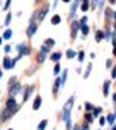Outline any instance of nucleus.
<instances>
[{"instance_id":"f257e3e1","label":"nucleus","mask_w":116,"mask_h":130,"mask_svg":"<svg viewBox=\"0 0 116 130\" xmlns=\"http://www.w3.org/2000/svg\"><path fill=\"white\" fill-rule=\"evenodd\" d=\"M73 104H74V97L71 96V97L67 100V103L65 104L63 110H62V117H63V121L66 122V129H67V130H70V129H71V122H70L71 116H70V113H71Z\"/></svg>"},{"instance_id":"f03ea898","label":"nucleus","mask_w":116,"mask_h":130,"mask_svg":"<svg viewBox=\"0 0 116 130\" xmlns=\"http://www.w3.org/2000/svg\"><path fill=\"white\" fill-rule=\"evenodd\" d=\"M7 108L13 110V112L17 110V104H16V100H15L13 97H9L8 100H7Z\"/></svg>"},{"instance_id":"7ed1b4c3","label":"nucleus","mask_w":116,"mask_h":130,"mask_svg":"<svg viewBox=\"0 0 116 130\" xmlns=\"http://www.w3.org/2000/svg\"><path fill=\"white\" fill-rule=\"evenodd\" d=\"M78 29H79V24L76 21H73V24H71V40H75Z\"/></svg>"},{"instance_id":"20e7f679","label":"nucleus","mask_w":116,"mask_h":130,"mask_svg":"<svg viewBox=\"0 0 116 130\" xmlns=\"http://www.w3.org/2000/svg\"><path fill=\"white\" fill-rule=\"evenodd\" d=\"M36 30H37V24H34V22H30V25L27 30V36L28 37H32L34 33H36Z\"/></svg>"},{"instance_id":"39448f33","label":"nucleus","mask_w":116,"mask_h":130,"mask_svg":"<svg viewBox=\"0 0 116 130\" xmlns=\"http://www.w3.org/2000/svg\"><path fill=\"white\" fill-rule=\"evenodd\" d=\"M20 89H21V86H20L19 83H16L15 86H12V87L9 88V95H11V96H15L16 93L20 92Z\"/></svg>"},{"instance_id":"423d86ee","label":"nucleus","mask_w":116,"mask_h":130,"mask_svg":"<svg viewBox=\"0 0 116 130\" xmlns=\"http://www.w3.org/2000/svg\"><path fill=\"white\" fill-rule=\"evenodd\" d=\"M3 67L5 68V70H9V68H12V67H13L12 60H11L8 57H5V58L3 59Z\"/></svg>"},{"instance_id":"0eeeda50","label":"nucleus","mask_w":116,"mask_h":130,"mask_svg":"<svg viewBox=\"0 0 116 130\" xmlns=\"http://www.w3.org/2000/svg\"><path fill=\"white\" fill-rule=\"evenodd\" d=\"M41 104H42V99L40 96H37L34 99V103H33V110H38V109H40Z\"/></svg>"},{"instance_id":"6e6552de","label":"nucleus","mask_w":116,"mask_h":130,"mask_svg":"<svg viewBox=\"0 0 116 130\" xmlns=\"http://www.w3.org/2000/svg\"><path fill=\"white\" fill-rule=\"evenodd\" d=\"M48 11H49V5H45L44 8H42V11L40 12V14H38V20L42 21L45 19V16H46V13H48Z\"/></svg>"},{"instance_id":"1a4fd4ad","label":"nucleus","mask_w":116,"mask_h":130,"mask_svg":"<svg viewBox=\"0 0 116 130\" xmlns=\"http://www.w3.org/2000/svg\"><path fill=\"white\" fill-rule=\"evenodd\" d=\"M78 3H79V0H74V3L71 5V11H70V16L71 17L75 16V9H76V7H78Z\"/></svg>"},{"instance_id":"9d476101","label":"nucleus","mask_w":116,"mask_h":130,"mask_svg":"<svg viewBox=\"0 0 116 130\" xmlns=\"http://www.w3.org/2000/svg\"><path fill=\"white\" fill-rule=\"evenodd\" d=\"M13 113H15L13 110H11V109H8V108H7V109L4 110V113H3V120H8V118L12 116Z\"/></svg>"},{"instance_id":"9b49d317","label":"nucleus","mask_w":116,"mask_h":130,"mask_svg":"<svg viewBox=\"0 0 116 130\" xmlns=\"http://www.w3.org/2000/svg\"><path fill=\"white\" fill-rule=\"evenodd\" d=\"M59 86H61V78H57V79H56V83H54V88H53V92H54V93L58 92Z\"/></svg>"},{"instance_id":"f8f14e48","label":"nucleus","mask_w":116,"mask_h":130,"mask_svg":"<svg viewBox=\"0 0 116 130\" xmlns=\"http://www.w3.org/2000/svg\"><path fill=\"white\" fill-rule=\"evenodd\" d=\"M61 57H62V54H61V53H54V54H51L50 59L54 60V62H58V60L61 59Z\"/></svg>"},{"instance_id":"ddd939ff","label":"nucleus","mask_w":116,"mask_h":130,"mask_svg":"<svg viewBox=\"0 0 116 130\" xmlns=\"http://www.w3.org/2000/svg\"><path fill=\"white\" fill-rule=\"evenodd\" d=\"M46 125H48V121H46V120H42V121L40 122V124H38V126H37V130H45Z\"/></svg>"},{"instance_id":"4468645a","label":"nucleus","mask_w":116,"mask_h":130,"mask_svg":"<svg viewBox=\"0 0 116 130\" xmlns=\"http://www.w3.org/2000/svg\"><path fill=\"white\" fill-rule=\"evenodd\" d=\"M11 37H12V30L11 29H7L5 32H4V34H3V38H4V40H9Z\"/></svg>"},{"instance_id":"2eb2a0df","label":"nucleus","mask_w":116,"mask_h":130,"mask_svg":"<svg viewBox=\"0 0 116 130\" xmlns=\"http://www.w3.org/2000/svg\"><path fill=\"white\" fill-rule=\"evenodd\" d=\"M81 29H82V33L86 36L88 34V26L86 25V22H83V24H81Z\"/></svg>"},{"instance_id":"dca6fc26","label":"nucleus","mask_w":116,"mask_h":130,"mask_svg":"<svg viewBox=\"0 0 116 130\" xmlns=\"http://www.w3.org/2000/svg\"><path fill=\"white\" fill-rule=\"evenodd\" d=\"M95 38H96V41H98V42H99V41H102L103 38H104V33L102 32V30H98V32H96V37H95Z\"/></svg>"},{"instance_id":"f3484780","label":"nucleus","mask_w":116,"mask_h":130,"mask_svg":"<svg viewBox=\"0 0 116 130\" xmlns=\"http://www.w3.org/2000/svg\"><path fill=\"white\" fill-rule=\"evenodd\" d=\"M59 22H61V16L56 14V16L51 19V24H53V25H57V24H59Z\"/></svg>"},{"instance_id":"a211bd4d","label":"nucleus","mask_w":116,"mask_h":130,"mask_svg":"<svg viewBox=\"0 0 116 130\" xmlns=\"http://www.w3.org/2000/svg\"><path fill=\"white\" fill-rule=\"evenodd\" d=\"M45 57H46V55H45V53H42V51H41L40 54L37 55V62H40V63H42L44 60H45Z\"/></svg>"},{"instance_id":"6ab92c4d","label":"nucleus","mask_w":116,"mask_h":130,"mask_svg":"<svg viewBox=\"0 0 116 130\" xmlns=\"http://www.w3.org/2000/svg\"><path fill=\"white\" fill-rule=\"evenodd\" d=\"M66 55H67V58H69V59H71V58H74V57H75V51H74V50H71V49H69V50L66 51Z\"/></svg>"},{"instance_id":"aec40b11","label":"nucleus","mask_w":116,"mask_h":130,"mask_svg":"<svg viewBox=\"0 0 116 130\" xmlns=\"http://www.w3.org/2000/svg\"><path fill=\"white\" fill-rule=\"evenodd\" d=\"M66 76H67V70H65L62 72V78H61V86H63L65 82H66Z\"/></svg>"},{"instance_id":"412c9836","label":"nucleus","mask_w":116,"mask_h":130,"mask_svg":"<svg viewBox=\"0 0 116 130\" xmlns=\"http://www.w3.org/2000/svg\"><path fill=\"white\" fill-rule=\"evenodd\" d=\"M32 91H33V88H32V87H29V88L27 89V92H25V96H24V101H27V100H28V96H29L30 93H32Z\"/></svg>"},{"instance_id":"4be33fe9","label":"nucleus","mask_w":116,"mask_h":130,"mask_svg":"<svg viewBox=\"0 0 116 130\" xmlns=\"http://www.w3.org/2000/svg\"><path fill=\"white\" fill-rule=\"evenodd\" d=\"M108 88H110V82H104V91L103 92H104L106 96L108 95Z\"/></svg>"},{"instance_id":"5701e85b","label":"nucleus","mask_w":116,"mask_h":130,"mask_svg":"<svg viewBox=\"0 0 116 130\" xmlns=\"http://www.w3.org/2000/svg\"><path fill=\"white\" fill-rule=\"evenodd\" d=\"M49 50H50V46H48V45H42V46H41V51L45 53V54H46V53H49Z\"/></svg>"},{"instance_id":"b1692460","label":"nucleus","mask_w":116,"mask_h":130,"mask_svg":"<svg viewBox=\"0 0 116 130\" xmlns=\"http://www.w3.org/2000/svg\"><path fill=\"white\" fill-rule=\"evenodd\" d=\"M107 121L110 122V124H113V121H115V114H108V117H107Z\"/></svg>"},{"instance_id":"393cba45","label":"nucleus","mask_w":116,"mask_h":130,"mask_svg":"<svg viewBox=\"0 0 116 130\" xmlns=\"http://www.w3.org/2000/svg\"><path fill=\"white\" fill-rule=\"evenodd\" d=\"M54 43H56V41H54V40H51V38H48V40H46V41H45V45H49V46H50V47L53 46V45H54Z\"/></svg>"},{"instance_id":"a878e982","label":"nucleus","mask_w":116,"mask_h":130,"mask_svg":"<svg viewBox=\"0 0 116 130\" xmlns=\"http://www.w3.org/2000/svg\"><path fill=\"white\" fill-rule=\"evenodd\" d=\"M11 19H12L11 13H8V14H7V17H5V22H4V25L8 26V25H9V22H11Z\"/></svg>"},{"instance_id":"bb28decb","label":"nucleus","mask_w":116,"mask_h":130,"mask_svg":"<svg viewBox=\"0 0 116 130\" xmlns=\"http://www.w3.org/2000/svg\"><path fill=\"white\" fill-rule=\"evenodd\" d=\"M81 8H82V11H83V12H86V11L88 9V4H87V2H84V0H83V4H82Z\"/></svg>"},{"instance_id":"cd10ccee","label":"nucleus","mask_w":116,"mask_h":130,"mask_svg":"<svg viewBox=\"0 0 116 130\" xmlns=\"http://www.w3.org/2000/svg\"><path fill=\"white\" fill-rule=\"evenodd\" d=\"M91 67H92V64H88V66H87V70H86V72H84V79L88 78V74H90V71H91Z\"/></svg>"},{"instance_id":"c85d7f7f","label":"nucleus","mask_w":116,"mask_h":130,"mask_svg":"<svg viewBox=\"0 0 116 130\" xmlns=\"http://www.w3.org/2000/svg\"><path fill=\"white\" fill-rule=\"evenodd\" d=\"M84 118L87 120V122H92V114H90V113H86V114H84Z\"/></svg>"},{"instance_id":"c756f323","label":"nucleus","mask_w":116,"mask_h":130,"mask_svg":"<svg viewBox=\"0 0 116 130\" xmlns=\"http://www.w3.org/2000/svg\"><path fill=\"white\" fill-rule=\"evenodd\" d=\"M15 84H16V76H12V79L9 80V84H8V86L12 87V86H15Z\"/></svg>"},{"instance_id":"7c9ffc66","label":"nucleus","mask_w":116,"mask_h":130,"mask_svg":"<svg viewBox=\"0 0 116 130\" xmlns=\"http://www.w3.org/2000/svg\"><path fill=\"white\" fill-rule=\"evenodd\" d=\"M83 59H84V53H83V51H81L79 54H78V60H79V62H82Z\"/></svg>"},{"instance_id":"2f4dec72","label":"nucleus","mask_w":116,"mask_h":130,"mask_svg":"<svg viewBox=\"0 0 116 130\" xmlns=\"http://www.w3.org/2000/svg\"><path fill=\"white\" fill-rule=\"evenodd\" d=\"M59 67H61V66H59L58 63H57L56 66H54V74H56V75H57V74L59 72Z\"/></svg>"},{"instance_id":"473e14b6","label":"nucleus","mask_w":116,"mask_h":130,"mask_svg":"<svg viewBox=\"0 0 116 130\" xmlns=\"http://www.w3.org/2000/svg\"><path fill=\"white\" fill-rule=\"evenodd\" d=\"M11 2H12V0H7V2H5V5H4V11H7V9H8V7L11 5Z\"/></svg>"},{"instance_id":"72a5a7b5","label":"nucleus","mask_w":116,"mask_h":130,"mask_svg":"<svg viewBox=\"0 0 116 130\" xmlns=\"http://www.w3.org/2000/svg\"><path fill=\"white\" fill-rule=\"evenodd\" d=\"M86 109L90 112V110H92V109H94V108H92V105L90 104V103H86Z\"/></svg>"},{"instance_id":"f704fd0d","label":"nucleus","mask_w":116,"mask_h":130,"mask_svg":"<svg viewBox=\"0 0 116 130\" xmlns=\"http://www.w3.org/2000/svg\"><path fill=\"white\" fill-rule=\"evenodd\" d=\"M100 110H102L100 108H95V109H94V116H98V114L100 113Z\"/></svg>"},{"instance_id":"c9c22d12","label":"nucleus","mask_w":116,"mask_h":130,"mask_svg":"<svg viewBox=\"0 0 116 130\" xmlns=\"http://www.w3.org/2000/svg\"><path fill=\"white\" fill-rule=\"evenodd\" d=\"M106 120H107V118H104V117L100 118V121H99V122H100V125H104V124H106Z\"/></svg>"},{"instance_id":"e433bc0d","label":"nucleus","mask_w":116,"mask_h":130,"mask_svg":"<svg viewBox=\"0 0 116 130\" xmlns=\"http://www.w3.org/2000/svg\"><path fill=\"white\" fill-rule=\"evenodd\" d=\"M112 78H116V67H113L112 70Z\"/></svg>"},{"instance_id":"4c0bfd02","label":"nucleus","mask_w":116,"mask_h":130,"mask_svg":"<svg viewBox=\"0 0 116 130\" xmlns=\"http://www.w3.org/2000/svg\"><path fill=\"white\" fill-rule=\"evenodd\" d=\"M4 51H5V53H9V51H11V47H9V46H5V47H4Z\"/></svg>"},{"instance_id":"58836bf2","label":"nucleus","mask_w":116,"mask_h":130,"mask_svg":"<svg viewBox=\"0 0 116 130\" xmlns=\"http://www.w3.org/2000/svg\"><path fill=\"white\" fill-rule=\"evenodd\" d=\"M96 2H98V0H92V8H95V7H96Z\"/></svg>"},{"instance_id":"ea45409f","label":"nucleus","mask_w":116,"mask_h":130,"mask_svg":"<svg viewBox=\"0 0 116 130\" xmlns=\"http://www.w3.org/2000/svg\"><path fill=\"white\" fill-rule=\"evenodd\" d=\"M81 130H88V126H87V125H83Z\"/></svg>"},{"instance_id":"a19ab883","label":"nucleus","mask_w":116,"mask_h":130,"mask_svg":"<svg viewBox=\"0 0 116 130\" xmlns=\"http://www.w3.org/2000/svg\"><path fill=\"white\" fill-rule=\"evenodd\" d=\"M111 64H112V62H111V59H108V60H107V66H108V67H110Z\"/></svg>"},{"instance_id":"79ce46f5","label":"nucleus","mask_w":116,"mask_h":130,"mask_svg":"<svg viewBox=\"0 0 116 130\" xmlns=\"http://www.w3.org/2000/svg\"><path fill=\"white\" fill-rule=\"evenodd\" d=\"M112 43H113V46L116 47V38H112Z\"/></svg>"},{"instance_id":"37998d69","label":"nucleus","mask_w":116,"mask_h":130,"mask_svg":"<svg viewBox=\"0 0 116 130\" xmlns=\"http://www.w3.org/2000/svg\"><path fill=\"white\" fill-rule=\"evenodd\" d=\"M73 130H79V126H78V125H76V126H74V129H73Z\"/></svg>"},{"instance_id":"c03bdc74","label":"nucleus","mask_w":116,"mask_h":130,"mask_svg":"<svg viewBox=\"0 0 116 130\" xmlns=\"http://www.w3.org/2000/svg\"><path fill=\"white\" fill-rule=\"evenodd\" d=\"M115 2H116V0H110V3H111V4H115Z\"/></svg>"},{"instance_id":"a18cd8bd","label":"nucleus","mask_w":116,"mask_h":130,"mask_svg":"<svg viewBox=\"0 0 116 130\" xmlns=\"http://www.w3.org/2000/svg\"><path fill=\"white\" fill-rule=\"evenodd\" d=\"M113 19L116 20V12H113Z\"/></svg>"},{"instance_id":"49530a36","label":"nucleus","mask_w":116,"mask_h":130,"mask_svg":"<svg viewBox=\"0 0 116 130\" xmlns=\"http://www.w3.org/2000/svg\"><path fill=\"white\" fill-rule=\"evenodd\" d=\"M113 101H116V93L113 95Z\"/></svg>"},{"instance_id":"de8ad7c7","label":"nucleus","mask_w":116,"mask_h":130,"mask_svg":"<svg viewBox=\"0 0 116 130\" xmlns=\"http://www.w3.org/2000/svg\"><path fill=\"white\" fill-rule=\"evenodd\" d=\"M113 54H115V55H116V47H115V49H113Z\"/></svg>"},{"instance_id":"09e8293b","label":"nucleus","mask_w":116,"mask_h":130,"mask_svg":"<svg viewBox=\"0 0 116 130\" xmlns=\"http://www.w3.org/2000/svg\"><path fill=\"white\" fill-rule=\"evenodd\" d=\"M63 2H65V3H69V2H70V0H63Z\"/></svg>"},{"instance_id":"8fccbe9b","label":"nucleus","mask_w":116,"mask_h":130,"mask_svg":"<svg viewBox=\"0 0 116 130\" xmlns=\"http://www.w3.org/2000/svg\"><path fill=\"white\" fill-rule=\"evenodd\" d=\"M112 130H116V126H113V129H112Z\"/></svg>"},{"instance_id":"3c124183","label":"nucleus","mask_w":116,"mask_h":130,"mask_svg":"<svg viewBox=\"0 0 116 130\" xmlns=\"http://www.w3.org/2000/svg\"><path fill=\"white\" fill-rule=\"evenodd\" d=\"M0 43H2V37H0Z\"/></svg>"},{"instance_id":"603ef678","label":"nucleus","mask_w":116,"mask_h":130,"mask_svg":"<svg viewBox=\"0 0 116 130\" xmlns=\"http://www.w3.org/2000/svg\"><path fill=\"white\" fill-rule=\"evenodd\" d=\"M0 78H2V71H0Z\"/></svg>"},{"instance_id":"864d4df0","label":"nucleus","mask_w":116,"mask_h":130,"mask_svg":"<svg viewBox=\"0 0 116 130\" xmlns=\"http://www.w3.org/2000/svg\"><path fill=\"white\" fill-rule=\"evenodd\" d=\"M115 30H116V24H115Z\"/></svg>"},{"instance_id":"5fc2aeb1","label":"nucleus","mask_w":116,"mask_h":130,"mask_svg":"<svg viewBox=\"0 0 116 130\" xmlns=\"http://www.w3.org/2000/svg\"><path fill=\"white\" fill-rule=\"evenodd\" d=\"M9 130H12V129H9Z\"/></svg>"},{"instance_id":"6e6d98bb","label":"nucleus","mask_w":116,"mask_h":130,"mask_svg":"<svg viewBox=\"0 0 116 130\" xmlns=\"http://www.w3.org/2000/svg\"><path fill=\"white\" fill-rule=\"evenodd\" d=\"M37 2H38V0H37Z\"/></svg>"}]
</instances>
